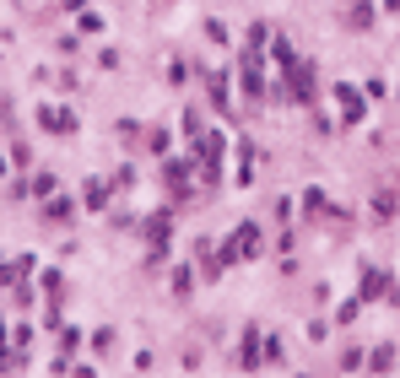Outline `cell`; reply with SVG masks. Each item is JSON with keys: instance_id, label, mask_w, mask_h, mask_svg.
I'll return each mask as SVG.
<instances>
[{"instance_id": "6da1fadb", "label": "cell", "mask_w": 400, "mask_h": 378, "mask_svg": "<svg viewBox=\"0 0 400 378\" xmlns=\"http://www.w3.org/2000/svg\"><path fill=\"white\" fill-rule=\"evenodd\" d=\"M255 249H260V233H255V227H238V233L227 238V249H222V265H233V259L255 254Z\"/></svg>"}, {"instance_id": "7a4b0ae2", "label": "cell", "mask_w": 400, "mask_h": 378, "mask_svg": "<svg viewBox=\"0 0 400 378\" xmlns=\"http://www.w3.org/2000/svg\"><path fill=\"white\" fill-rule=\"evenodd\" d=\"M336 103H341V119H346V124L362 119V92H357V87H336Z\"/></svg>"}, {"instance_id": "3957f363", "label": "cell", "mask_w": 400, "mask_h": 378, "mask_svg": "<svg viewBox=\"0 0 400 378\" xmlns=\"http://www.w3.org/2000/svg\"><path fill=\"white\" fill-rule=\"evenodd\" d=\"M308 98H314V71L292 65V103H308Z\"/></svg>"}, {"instance_id": "277c9868", "label": "cell", "mask_w": 400, "mask_h": 378, "mask_svg": "<svg viewBox=\"0 0 400 378\" xmlns=\"http://www.w3.org/2000/svg\"><path fill=\"white\" fill-rule=\"evenodd\" d=\"M38 119H43V130H60V136H65V130H76V114H65V108H43Z\"/></svg>"}, {"instance_id": "5b68a950", "label": "cell", "mask_w": 400, "mask_h": 378, "mask_svg": "<svg viewBox=\"0 0 400 378\" xmlns=\"http://www.w3.org/2000/svg\"><path fill=\"white\" fill-rule=\"evenodd\" d=\"M243 87L260 98V54H243Z\"/></svg>"}, {"instance_id": "8992f818", "label": "cell", "mask_w": 400, "mask_h": 378, "mask_svg": "<svg viewBox=\"0 0 400 378\" xmlns=\"http://www.w3.org/2000/svg\"><path fill=\"white\" fill-rule=\"evenodd\" d=\"M168 227H173L168 217H152V221H146V238L157 243V249H168Z\"/></svg>"}, {"instance_id": "52a82bcc", "label": "cell", "mask_w": 400, "mask_h": 378, "mask_svg": "<svg viewBox=\"0 0 400 378\" xmlns=\"http://www.w3.org/2000/svg\"><path fill=\"white\" fill-rule=\"evenodd\" d=\"M384 292H390V281H384L379 270H368V276H362V298H384Z\"/></svg>"}, {"instance_id": "ba28073f", "label": "cell", "mask_w": 400, "mask_h": 378, "mask_svg": "<svg viewBox=\"0 0 400 378\" xmlns=\"http://www.w3.org/2000/svg\"><path fill=\"white\" fill-rule=\"evenodd\" d=\"M22 189H33V195H49V189H55V179H49V173H38V179L22 184Z\"/></svg>"}, {"instance_id": "9c48e42d", "label": "cell", "mask_w": 400, "mask_h": 378, "mask_svg": "<svg viewBox=\"0 0 400 378\" xmlns=\"http://www.w3.org/2000/svg\"><path fill=\"white\" fill-rule=\"evenodd\" d=\"M87 205H108V184H92L87 189Z\"/></svg>"}, {"instance_id": "30bf717a", "label": "cell", "mask_w": 400, "mask_h": 378, "mask_svg": "<svg viewBox=\"0 0 400 378\" xmlns=\"http://www.w3.org/2000/svg\"><path fill=\"white\" fill-rule=\"evenodd\" d=\"M384 6H390V11H400V0H384Z\"/></svg>"}, {"instance_id": "8fae6325", "label": "cell", "mask_w": 400, "mask_h": 378, "mask_svg": "<svg viewBox=\"0 0 400 378\" xmlns=\"http://www.w3.org/2000/svg\"><path fill=\"white\" fill-rule=\"evenodd\" d=\"M0 168H6V162H0Z\"/></svg>"}]
</instances>
